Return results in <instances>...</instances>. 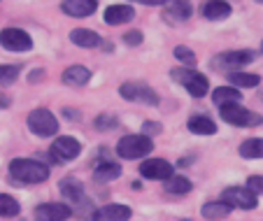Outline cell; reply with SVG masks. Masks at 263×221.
<instances>
[{
	"instance_id": "5",
	"label": "cell",
	"mask_w": 263,
	"mask_h": 221,
	"mask_svg": "<svg viewBox=\"0 0 263 221\" xmlns=\"http://www.w3.org/2000/svg\"><path fill=\"white\" fill-rule=\"evenodd\" d=\"M254 61L252 51H223V54H217L212 59V70H219V72H238L245 65H249Z\"/></svg>"
},
{
	"instance_id": "13",
	"label": "cell",
	"mask_w": 263,
	"mask_h": 221,
	"mask_svg": "<svg viewBox=\"0 0 263 221\" xmlns=\"http://www.w3.org/2000/svg\"><path fill=\"white\" fill-rule=\"evenodd\" d=\"M194 14V7H191V0H168L163 7V19L170 24H179V21L191 19Z\"/></svg>"
},
{
	"instance_id": "4",
	"label": "cell",
	"mask_w": 263,
	"mask_h": 221,
	"mask_svg": "<svg viewBox=\"0 0 263 221\" xmlns=\"http://www.w3.org/2000/svg\"><path fill=\"white\" fill-rule=\"evenodd\" d=\"M221 109V119L231 126H240V128H254V126H261L263 117L252 109L242 107V105H226V107H219Z\"/></svg>"
},
{
	"instance_id": "36",
	"label": "cell",
	"mask_w": 263,
	"mask_h": 221,
	"mask_svg": "<svg viewBox=\"0 0 263 221\" xmlns=\"http://www.w3.org/2000/svg\"><path fill=\"white\" fill-rule=\"evenodd\" d=\"M138 3H142V5H165L168 0H138Z\"/></svg>"
},
{
	"instance_id": "17",
	"label": "cell",
	"mask_w": 263,
	"mask_h": 221,
	"mask_svg": "<svg viewBox=\"0 0 263 221\" xmlns=\"http://www.w3.org/2000/svg\"><path fill=\"white\" fill-rule=\"evenodd\" d=\"M70 42L77 44V47H84V49H96L100 47L103 38H100L96 30H89V28H74L70 33Z\"/></svg>"
},
{
	"instance_id": "27",
	"label": "cell",
	"mask_w": 263,
	"mask_h": 221,
	"mask_svg": "<svg viewBox=\"0 0 263 221\" xmlns=\"http://www.w3.org/2000/svg\"><path fill=\"white\" fill-rule=\"evenodd\" d=\"M242 158H263V138H249L240 144Z\"/></svg>"
},
{
	"instance_id": "19",
	"label": "cell",
	"mask_w": 263,
	"mask_h": 221,
	"mask_svg": "<svg viewBox=\"0 0 263 221\" xmlns=\"http://www.w3.org/2000/svg\"><path fill=\"white\" fill-rule=\"evenodd\" d=\"M212 100L217 107H226V105H238L242 100V94H240L235 86H219L214 88Z\"/></svg>"
},
{
	"instance_id": "33",
	"label": "cell",
	"mask_w": 263,
	"mask_h": 221,
	"mask_svg": "<svg viewBox=\"0 0 263 221\" xmlns=\"http://www.w3.org/2000/svg\"><path fill=\"white\" fill-rule=\"evenodd\" d=\"M142 30H130V33L124 35V42L128 44V47H138V44H142Z\"/></svg>"
},
{
	"instance_id": "18",
	"label": "cell",
	"mask_w": 263,
	"mask_h": 221,
	"mask_svg": "<svg viewBox=\"0 0 263 221\" xmlns=\"http://www.w3.org/2000/svg\"><path fill=\"white\" fill-rule=\"evenodd\" d=\"M231 5L226 3V0H208L203 5V16L210 21H221L226 19V16H231Z\"/></svg>"
},
{
	"instance_id": "20",
	"label": "cell",
	"mask_w": 263,
	"mask_h": 221,
	"mask_svg": "<svg viewBox=\"0 0 263 221\" xmlns=\"http://www.w3.org/2000/svg\"><path fill=\"white\" fill-rule=\"evenodd\" d=\"M231 210H233V207H231L226 200H214V202H205L200 214H203V219H208V221H221L231 214Z\"/></svg>"
},
{
	"instance_id": "1",
	"label": "cell",
	"mask_w": 263,
	"mask_h": 221,
	"mask_svg": "<svg viewBox=\"0 0 263 221\" xmlns=\"http://www.w3.org/2000/svg\"><path fill=\"white\" fill-rule=\"evenodd\" d=\"M10 177L19 184H42L49 179V165L35 158H14L10 163Z\"/></svg>"
},
{
	"instance_id": "41",
	"label": "cell",
	"mask_w": 263,
	"mask_h": 221,
	"mask_svg": "<svg viewBox=\"0 0 263 221\" xmlns=\"http://www.w3.org/2000/svg\"><path fill=\"white\" fill-rule=\"evenodd\" d=\"M258 3H263V0H258Z\"/></svg>"
},
{
	"instance_id": "11",
	"label": "cell",
	"mask_w": 263,
	"mask_h": 221,
	"mask_svg": "<svg viewBox=\"0 0 263 221\" xmlns=\"http://www.w3.org/2000/svg\"><path fill=\"white\" fill-rule=\"evenodd\" d=\"M140 175L144 179H156V182H165L168 177H173V165L165 158H149L140 165Z\"/></svg>"
},
{
	"instance_id": "6",
	"label": "cell",
	"mask_w": 263,
	"mask_h": 221,
	"mask_svg": "<svg viewBox=\"0 0 263 221\" xmlns=\"http://www.w3.org/2000/svg\"><path fill=\"white\" fill-rule=\"evenodd\" d=\"M28 128L37 138H51V135H56V131H59V119L45 107L33 109V112L28 114Z\"/></svg>"
},
{
	"instance_id": "8",
	"label": "cell",
	"mask_w": 263,
	"mask_h": 221,
	"mask_svg": "<svg viewBox=\"0 0 263 221\" xmlns=\"http://www.w3.org/2000/svg\"><path fill=\"white\" fill-rule=\"evenodd\" d=\"M80 152H82V144L74 138H70V135H61V138H56L54 144L49 147L51 161H56V163L74 161V158L80 156Z\"/></svg>"
},
{
	"instance_id": "12",
	"label": "cell",
	"mask_w": 263,
	"mask_h": 221,
	"mask_svg": "<svg viewBox=\"0 0 263 221\" xmlns=\"http://www.w3.org/2000/svg\"><path fill=\"white\" fill-rule=\"evenodd\" d=\"M133 216L128 205H119V202H109L93 212L91 221H128Z\"/></svg>"
},
{
	"instance_id": "34",
	"label": "cell",
	"mask_w": 263,
	"mask_h": 221,
	"mask_svg": "<svg viewBox=\"0 0 263 221\" xmlns=\"http://www.w3.org/2000/svg\"><path fill=\"white\" fill-rule=\"evenodd\" d=\"M161 128H163V126H161L159 121H147V123L142 126V131H144L142 135H147V138H149V135H159Z\"/></svg>"
},
{
	"instance_id": "29",
	"label": "cell",
	"mask_w": 263,
	"mask_h": 221,
	"mask_svg": "<svg viewBox=\"0 0 263 221\" xmlns=\"http://www.w3.org/2000/svg\"><path fill=\"white\" fill-rule=\"evenodd\" d=\"M19 65H0V86H12L19 79Z\"/></svg>"
},
{
	"instance_id": "26",
	"label": "cell",
	"mask_w": 263,
	"mask_h": 221,
	"mask_svg": "<svg viewBox=\"0 0 263 221\" xmlns=\"http://www.w3.org/2000/svg\"><path fill=\"white\" fill-rule=\"evenodd\" d=\"M191 189H194L191 187V182L186 179V177H182V175H173V177L165 179V191L175 193V196H184V193H189Z\"/></svg>"
},
{
	"instance_id": "39",
	"label": "cell",
	"mask_w": 263,
	"mask_h": 221,
	"mask_svg": "<svg viewBox=\"0 0 263 221\" xmlns=\"http://www.w3.org/2000/svg\"><path fill=\"white\" fill-rule=\"evenodd\" d=\"M261 51H263V42H261Z\"/></svg>"
},
{
	"instance_id": "24",
	"label": "cell",
	"mask_w": 263,
	"mask_h": 221,
	"mask_svg": "<svg viewBox=\"0 0 263 221\" xmlns=\"http://www.w3.org/2000/svg\"><path fill=\"white\" fill-rule=\"evenodd\" d=\"M119 177H121V168L112 161H100L93 170L96 182H112V179H119Z\"/></svg>"
},
{
	"instance_id": "7",
	"label": "cell",
	"mask_w": 263,
	"mask_h": 221,
	"mask_svg": "<svg viewBox=\"0 0 263 221\" xmlns=\"http://www.w3.org/2000/svg\"><path fill=\"white\" fill-rule=\"evenodd\" d=\"M119 94L128 103H142V105H156L159 96L154 94V88H149L142 82H124L119 88Z\"/></svg>"
},
{
	"instance_id": "25",
	"label": "cell",
	"mask_w": 263,
	"mask_h": 221,
	"mask_svg": "<svg viewBox=\"0 0 263 221\" xmlns=\"http://www.w3.org/2000/svg\"><path fill=\"white\" fill-rule=\"evenodd\" d=\"M229 82L233 84L235 88H254L261 84V77L254 72H245V70H238V72H229Z\"/></svg>"
},
{
	"instance_id": "9",
	"label": "cell",
	"mask_w": 263,
	"mask_h": 221,
	"mask_svg": "<svg viewBox=\"0 0 263 221\" xmlns=\"http://www.w3.org/2000/svg\"><path fill=\"white\" fill-rule=\"evenodd\" d=\"M0 47L7 51H28L33 47V40L21 28H5L0 30Z\"/></svg>"
},
{
	"instance_id": "37",
	"label": "cell",
	"mask_w": 263,
	"mask_h": 221,
	"mask_svg": "<svg viewBox=\"0 0 263 221\" xmlns=\"http://www.w3.org/2000/svg\"><path fill=\"white\" fill-rule=\"evenodd\" d=\"M10 107V98L5 94H0V109H7Z\"/></svg>"
},
{
	"instance_id": "30",
	"label": "cell",
	"mask_w": 263,
	"mask_h": 221,
	"mask_svg": "<svg viewBox=\"0 0 263 221\" xmlns=\"http://www.w3.org/2000/svg\"><path fill=\"white\" fill-rule=\"evenodd\" d=\"M173 54H175V59H177L179 63L189 65V68H194V65H196V61H198V59H196V54H194V51H191L189 47H184V44H179V47H175V51H173Z\"/></svg>"
},
{
	"instance_id": "35",
	"label": "cell",
	"mask_w": 263,
	"mask_h": 221,
	"mask_svg": "<svg viewBox=\"0 0 263 221\" xmlns=\"http://www.w3.org/2000/svg\"><path fill=\"white\" fill-rule=\"evenodd\" d=\"M65 119H72V121H77V119H82V114H77V109H63Z\"/></svg>"
},
{
	"instance_id": "32",
	"label": "cell",
	"mask_w": 263,
	"mask_h": 221,
	"mask_svg": "<svg viewBox=\"0 0 263 221\" xmlns=\"http://www.w3.org/2000/svg\"><path fill=\"white\" fill-rule=\"evenodd\" d=\"M247 189H249V191H254L256 196H258V193L263 196V175H252V177H249V179H247Z\"/></svg>"
},
{
	"instance_id": "22",
	"label": "cell",
	"mask_w": 263,
	"mask_h": 221,
	"mask_svg": "<svg viewBox=\"0 0 263 221\" xmlns=\"http://www.w3.org/2000/svg\"><path fill=\"white\" fill-rule=\"evenodd\" d=\"M59 187H61V193H63L70 202H82L84 200V187H82L80 179H74V177H65Z\"/></svg>"
},
{
	"instance_id": "31",
	"label": "cell",
	"mask_w": 263,
	"mask_h": 221,
	"mask_svg": "<svg viewBox=\"0 0 263 221\" xmlns=\"http://www.w3.org/2000/svg\"><path fill=\"white\" fill-rule=\"evenodd\" d=\"M119 126V119L112 117V114H100L98 119H96V128L98 131H112V128Z\"/></svg>"
},
{
	"instance_id": "3",
	"label": "cell",
	"mask_w": 263,
	"mask_h": 221,
	"mask_svg": "<svg viewBox=\"0 0 263 221\" xmlns=\"http://www.w3.org/2000/svg\"><path fill=\"white\" fill-rule=\"evenodd\" d=\"M170 77L175 79V82H179L186 91H189L194 98H203L205 94H208L210 88V82L208 77H205L203 72H198V70H186V68H177L170 72Z\"/></svg>"
},
{
	"instance_id": "40",
	"label": "cell",
	"mask_w": 263,
	"mask_h": 221,
	"mask_svg": "<svg viewBox=\"0 0 263 221\" xmlns=\"http://www.w3.org/2000/svg\"><path fill=\"white\" fill-rule=\"evenodd\" d=\"M182 221H189V219H182Z\"/></svg>"
},
{
	"instance_id": "16",
	"label": "cell",
	"mask_w": 263,
	"mask_h": 221,
	"mask_svg": "<svg viewBox=\"0 0 263 221\" xmlns=\"http://www.w3.org/2000/svg\"><path fill=\"white\" fill-rule=\"evenodd\" d=\"M105 24L107 26H121L128 24L130 19H135V10L130 5H109L103 14Z\"/></svg>"
},
{
	"instance_id": "28",
	"label": "cell",
	"mask_w": 263,
	"mask_h": 221,
	"mask_svg": "<svg viewBox=\"0 0 263 221\" xmlns=\"http://www.w3.org/2000/svg\"><path fill=\"white\" fill-rule=\"evenodd\" d=\"M19 212H21V205L16 202V198L7 196V193H0V216L10 219V216H16Z\"/></svg>"
},
{
	"instance_id": "2",
	"label": "cell",
	"mask_w": 263,
	"mask_h": 221,
	"mask_svg": "<svg viewBox=\"0 0 263 221\" xmlns=\"http://www.w3.org/2000/svg\"><path fill=\"white\" fill-rule=\"evenodd\" d=\"M152 149H154V142L147 135H126L117 144V154L121 158H126V161H135V158L147 156Z\"/></svg>"
},
{
	"instance_id": "38",
	"label": "cell",
	"mask_w": 263,
	"mask_h": 221,
	"mask_svg": "<svg viewBox=\"0 0 263 221\" xmlns=\"http://www.w3.org/2000/svg\"><path fill=\"white\" fill-rule=\"evenodd\" d=\"M42 75H45L42 70H33V75H30V82H37V79H40Z\"/></svg>"
},
{
	"instance_id": "21",
	"label": "cell",
	"mask_w": 263,
	"mask_h": 221,
	"mask_svg": "<svg viewBox=\"0 0 263 221\" xmlns=\"http://www.w3.org/2000/svg\"><path fill=\"white\" fill-rule=\"evenodd\" d=\"M61 79H63V84H68V86H84L91 79V70L84 68V65H70Z\"/></svg>"
},
{
	"instance_id": "15",
	"label": "cell",
	"mask_w": 263,
	"mask_h": 221,
	"mask_svg": "<svg viewBox=\"0 0 263 221\" xmlns=\"http://www.w3.org/2000/svg\"><path fill=\"white\" fill-rule=\"evenodd\" d=\"M61 10H63L68 16H77V19H82V16L93 14V12L98 10V3H96V0H63Z\"/></svg>"
},
{
	"instance_id": "10",
	"label": "cell",
	"mask_w": 263,
	"mask_h": 221,
	"mask_svg": "<svg viewBox=\"0 0 263 221\" xmlns=\"http://www.w3.org/2000/svg\"><path fill=\"white\" fill-rule=\"evenodd\" d=\"M221 200H226L231 207H240V210H254L258 205L256 193L249 191L247 187H229L223 191Z\"/></svg>"
},
{
	"instance_id": "14",
	"label": "cell",
	"mask_w": 263,
	"mask_h": 221,
	"mask_svg": "<svg viewBox=\"0 0 263 221\" xmlns=\"http://www.w3.org/2000/svg\"><path fill=\"white\" fill-rule=\"evenodd\" d=\"M70 214H72L70 205H63V202H45L35 210L37 221H65Z\"/></svg>"
},
{
	"instance_id": "23",
	"label": "cell",
	"mask_w": 263,
	"mask_h": 221,
	"mask_svg": "<svg viewBox=\"0 0 263 221\" xmlns=\"http://www.w3.org/2000/svg\"><path fill=\"white\" fill-rule=\"evenodd\" d=\"M186 126H189V131L196 133V135H214V133H217V123L210 117H205V114L191 117L189 121H186Z\"/></svg>"
}]
</instances>
